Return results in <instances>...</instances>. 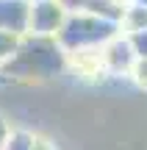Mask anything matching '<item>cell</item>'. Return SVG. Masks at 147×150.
<instances>
[{
    "instance_id": "cell-4",
    "label": "cell",
    "mask_w": 147,
    "mask_h": 150,
    "mask_svg": "<svg viewBox=\"0 0 147 150\" xmlns=\"http://www.w3.org/2000/svg\"><path fill=\"white\" fill-rule=\"evenodd\" d=\"M103 47H83V50L67 53V72H72L78 81H86V83H100L108 75Z\"/></svg>"
},
{
    "instance_id": "cell-13",
    "label": "cell",
    "mask_w": 147,
    "mask_h": 150,
    "mask_svg": "<svg viewBox=\"0 0 147 150\" xmlns=\"http://www.w3.org/2000/svg\"><path fill=\"white\" fill-rule=\"evenodd\" d=\"M33 150H58V145H56V142H50L47 136H39L36 145H33Z\"/></svg>"
},
{
    "instance_id": "cell-3",
    "label": "cell",
    "mask_w": 147,
    "mask_h": 150,
    "mask_svg": "<svg viewBox=\"0 0 147 150\" xmlns=\"http://www.w3.org/2000/svg\"><path fill=\"white\" fill-rule=\"evenodd\" d=\"M67 17H70V8L61 0H33L28 33H33V36H58Z\"/></svg>"
},
{
    "instance_id": "cell-5",
    "label": "cell",
    "mask_w": 147,
    "mask_h": 150,
    "mask_svg": "<svg viewBox=\"0 0 147 150\" xmlns=\"http://www.w3.org/2000/svg\"><path fill=\"white\" fill-rule=\"evenodd\" d=\"M103 56H106V70H108L111 78H131L133 67H136V61H139L136 47H133L131 36H125V33L111 39L103 47Z\"/></svg>"
},
{
    "instance_id": "cell-2",
    "label": "cell",
    "mask_w": 147,
    "mask_h": 150,
    "mask_svg": "<svg viewBox=\"0 0 147 150\" xmlns=\"http://www.w3.org/2000/svg\"><path fill=\"white\" fill-rule=\"evenodd\" d=\"M120 33H122L120 22L97 17L86 8H75V11H70L64 28L58 31L56 39L67 53H72V50H83V47H103Z\"/></svg>"
},
{
    "instance_id": "cell-11",
    "label": "cell",
    "mask_w": 147,
    "mask_h": 150,
    "mask_svg": "<svg viewBox=\"0 0 147 150\" xmlns=\"http://www.w3.org/2000/svg\"><path fill=\"white\" fill-rule=\"evenodd\" d=\"M131 42H133V47H136L139 59H147V28L139 31V33H131Z\"/></svg>"
},
{
    "instance_id": "cell-12",
    "label": "cell",
    "mask_w": 147,
    "mask_h": 150,
    "mask_svg": "<svg viewBox=\"0 0 147 150\" xmlns=\"http://www.w3.org/2000/svg\"><path fill=\"white\" fill-rule=\"evenodd\" d=\"M11 128H14V125H11V120L6 117L3 111H0V150L6 147V139H8V134H11Z\"/></svg>"
},
{
    "instance_id": "cell-8",
    "label": "cell",
    "mask_w": 147,
    "mask_h": 150,
    "mask_svg": "<svg viewBox=\"0 0 147 150\" xmlns=\"http://www.w3.org/2000/svg\"><path fill=\"white\" fill-rule=\"evenodd\" d=\"M36 139H39V134H33L31 128L14 125L11 134H8V139H6V147H3V150H33Z\"/></svg>"
},
{
    "instance_id": "cell-10",
    "label": "cell",
    "mask_w": 147,
    "mask_h": 150,
    "mask_svg": "<svg viewBox=\"0 0 147 150\" xmlns=\"http://www.w3.org/2000/svg\"><path fill=\"white\" fill-rule=\"evenodd\" d=\"M131 81H133V86H136L139 92H147V59L136 61V67H133V72H131Z\"/></svg>"
},
{
    "instance_id": "cell-9",
    "label": "cell",
    "mask_w": 147,
    "mask_h": 150,
    "mask_svg": "<svg viewBox=\"0 0 147 150\" xmlns=\"http://www.w3.org/2000/svg\"><path fill=\"white\" fill-rule=\"evenodd\" d=\"M20 42H22L20 33L0 31V67H6V64H8V61L17 56V50H20Z\"/></svg>"
},
{
    "instance_id": "cell-7",
    "label": "cell",
    "mask_w": 147,
    "mask_h": 150,
    "mask_svg": "<svg viewBox=\"0 0 147 150\" xmlns=\"http://www.w3.org/2000/svg\"><path fill=\"white\" fill-rule=\"evenodd\" d=\"M120 28H122V33H125V36L144 31V28H147V8H144V6H128L125 14H122Z\"/></svg>"
},
{
    "instance_id": "cell-1",
    "label": "cell",
    "mask_w": 147,
    "mask_h": 150,
    "mask_svg": "<svg viewBox=\"0 0 147 150\" xmlns=\"http://www.w3.org/2000/svg\"><path fill=\"white\" fill-rule=\"evenodd\" d=\"M0 70L8 81H28V83L50 81L67 72V50L58 45L56 36L25 33L17 56Z\"/></svg>"
},
{
    "instance_id": "cell-14",
    "label": "cell",
    "mask_w": 147,
    "mask_h": 150,
    "mask_svg": "<svg viewBox=\"0 0 147 150\" xmlns=\"http://www.w3.org/2000/svg\"><path fill=\"white\" fill-rule=\"evenodd\" d=\"M61 3H64L70 11H75V8H83V3H86V0H61Z\"/></svg>"
},
{
    "instance_id": "cell-15",
    "label": "cell",
    "mask_w": 147,
    "mask_h": 150,
    "mask_svg": "<svg viewBox=\"0 0 147 150\" xmlns=\"http://www.w3.org/2000/svg\"><path fill=\"white\" fill-rule=\"evenodd\" d=\"M128 6H144L147 8V0H128Z\"/></svg>"
},
{
    "instance_id": "cell-6",
    "label": "cell",
    "mask_w": 147,
    "mask_h": 150,
    "mask_svg": "<svg viewBox=\"0 0 147 150\" xmlns=\"http://www.w3.org/2000/svg\"><path fill=\"white\" fill-rule=\"evenodd\" d=\"M31 3L33 0H0V31L25 36L31 22Z\"/></svg>"
}]
</instances>
